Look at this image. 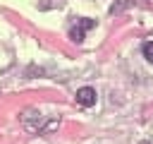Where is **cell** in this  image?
<instances>
[{"label":"cell","instance_id":"6da1fadb","mask_svg":"<svg viewBox=\"0 0 153 144\" xmlns=\"http://www.w3.org/2000/svg\"><path fill=\"white\" fill-rule=\"evenodd\" d=\"M96 26V22L93 19H81L76 26H72L69 29V38L74 41V43H81L84 41V36H86V29H93Z\"/></svg>","mask_w":153,"mask_h":144},{"label":"cell","instance_id":"7a4b0ae2","mask_svg":"<svg viewBox=\"0 0 153 144\" xmlns=\"http://www.w3.org/2000/svg\"><path fill=\"white\" fill-rule=\"evenodd\" d=\"M76 103L84 106V108H91V106L96 103V91H93L91 86H81V89L76 91Z\"/></svg>","mask_w":153,"mask_h":144},{"label":"cell","instance_id":"3957f363","mask_svg":"<svg viewBox=\"0 0 153 144\" xmlns=\"http://www.w3.org/2000/svg\"><path fill=\"white\" fill-rule=\"evenodd\" d=\"M143 55H146V60L153 65V41H148V43H143Z\"/></svg>","mask_w":153,"mask_h":144}]
</instances>
